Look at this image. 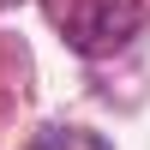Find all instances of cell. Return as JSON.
Instances as JSON below:
<instances>
[{
    "label": "cell",
    "instance_id": "obj_1",
    "mask_svg": "<svg viewBox=\"0 0 150 150\" xmlns=\"http://www.w3.org/2000/svg\"><path fill=\"white\" fill-rule=\"evenodd\" d=\"M48 12L78 54H120L144 30V0H48Z\"/></svg>",
    "mask_w": 150,
    "mask_h": 150
},
{
    "label": "cell",
    "instance_id": "obj_2",
    "mask_svg": "<svg viewBox=\"0 0 150 150\" xmlns=\"http://www.w3.org/2000/svg\"><path fill=\"white\" fill-rule=\"evenodd\" d=\"M30 150H114V144L96 138V132H84V126H42L30 138Z\"/></svg>",
    "mask_w": 150,
    "mask_h": 150
}]
</instances>
